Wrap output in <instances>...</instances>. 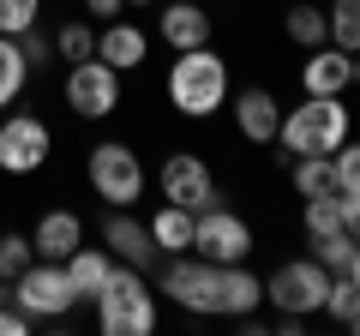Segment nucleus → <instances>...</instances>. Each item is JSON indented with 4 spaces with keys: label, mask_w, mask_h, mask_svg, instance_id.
Instances as JSON below:
<instances>
[{
    "label": "nucleus",
    "mask_w": 360,
    "mask_h": 336,
    "mask_svg": "<svg viewBox=\"0 0 360 336\" xmlns=\"http://www.w3.org/2000/svg\"><path fill=\"white\" fill-rule=\"evenodd\" d=\"M168 103L186 120H210L222 103H229V60L205 49H180L174 66H168Z\"/></svg>",
    "instance_id": "f257e3e1"
},
{
    "label": "nucleus",
    "mask_w": 360,
    "mask_h": 336,
    "mask_svg": "<svg viewBox=\"0 0 360 336\" xmlns=\"http://www.w3.org/2000/svg\"><path fill=\"white\" fill-rule=\"evenodd\" d=\"M342 138H348V103L342 96H307L276 127V144H283L276 156L283 162H295V156H330Z\"/></svg>",
    "instance_id": "f03ea898"
},
{
    "label": "nucleus",
    "mask_w": 360,
    "mask_h": 336,
    "mask_svg": "<svg viewBox=\"0 0 360 336\" xmlns=\"http://www.w3.org/2000/svg\"><path fill=\"white\" fill-rule=\"evenodd\" d=\"M96 324L108 336H150L156 330V295L144 288V271H132V264L115 259L108 288L96 295Z\"/></svg>",
    "instance_id": "7ed1b4c3"
},
{
    "label": "nucleus",
    "mask_w": 360,
    "mask_h": 336,
    "mask_svg": "<svg viewBox=\"0 0 360 336\" xmlns=\"http://www.w3.org/2000/svg\"><path fill=\"white\" fill-rule=\"evenodd\" d=\"M90 193L103 198V205H132V198H144V162L132 144H90Z\"/></svg>",
    "instance_id": "20e7f679"
},
{
    "label": "nucleus",
    "mask_w": 360,
    "mask_h": 336,
    "mask_svg": "<svg viewBox=\"0 0 360 336\" xmlns=\"http://www.w3.org/2000/svg\"><path fill=\"white\" fill-rule=\"evenodd\" d=\"M324 295H330V271H324L319 259H295V264H283V271L264 283V300L276 312H295V318L324 312Z\"/></svg>",
    "instance_id": "39448f33"
},
{
    "label": "nucleus",
    "mask_w": 360,
    "mask_h": 336,
    "mask_svg": "<svg viewBox=\"0 0 360 336\" xmlns=\"http://www.w3.org/2000/svg\"><path fill=\"white\" fill-rule=\"evenodd\" d=\"M66 108L72 115H84V120H108L120 108V72L108 60H72L66 66Z\"/></svg>",
    "instance_id": "423d86ee"
},
{
    "label": "nucleus",
    "mask_w": 360,
    "mask_h": 336,
    "mask_svg": "<svg viewBox=\"0 0 360 336\" xmlns=\"http://www.w3.org/2000/svg\"><path fill=\"white\" fill-rule=\"evenodd\" d=\"M13 306H25L30 318H66V312L78 306L72 283H66V264L37 259L25 276H13Z\"/></svg>",
    "instance_id": "0eeeda50"
},
{
    "label": "nucleus",
    "mask_w": 360,
    "mask_h": 336,
    "mask_svg": "<svg viewBox=\"0 0 360 336\" xmlns=\"http://www.w3.org/2000/svg\"><path fill=\"white\" fill-rule=\"evenodd\" d=\"M193 252L210 259V264H246L252 259V228H246L234 210L210 205V210L193 217Z\"/></svg>",
    "instance_id": "6e6552de"
},
{
    "label": "nucleus",
    "mask_w": 360,
    "mask_h": 336,
    "mask_svg": "<svg viewBox=\"0 0 360 336\" xmlns=\"http://www.w3.org/2000/svg\"><path fill=\"white\" fill-rule=\"evenodd\" d=\"M162 198L168 205H180V210H210V205H222L217 198V181H210V162L205 156H193V150H174L162 162Z\"/></svg>",
    "instance_id": "1a4fd4ad"
},
{
    "label": "nucleus",
    "mask_w": 360,
    "mask_h": 336,
    "mask_svg": "<svg viewBox=\"0 0 360 336\" xmlns=\"http://www.w3.org/2000/svg\"><path fill=\"white\" fill-rule=\"evenodd\" d=\"M49 150H54V138L37 115H6L0 120V168L6 174H37L49 162Z\"/></svg>",
    "instance_id": "9d476101"
},
{
    "label": "nucleus",
    "mask_w": 360,
    "mask_h": 336,
    "mask_svg": "<svg viewBox=\"0 0 360 336\" xmlns=\"http://www.w3.org/2000/svg\"><path fill=\"white\" fill-rule=\"evenodd\" d=\"M354 84H360V54L336 49V42H319L300 60V91L307 96H348Z\"/></svg>",
    "instance_id": "9b49d317"
},
{
    "label": "nucleus",
    "mask_w": 360,
    "mask_h": 336,
    "mask_svg": "<svg viewBox=\"0 0 360 336\" xmlns=\"http://www.w3.org/2000/svg\"><path fill=\"white\" fill-rule=\"evenodd\" d=\"M103 246H108V259L132 264V271H156V240H150V222L127 217V205H108V210H103Z\"/></svg>",
    "instance_id": "f8f14e48"
},
{
    "label": "nucleus",
    "mask_w": 360,
    "mask_h": 336,
    "mask_svg": "<svg viewBox=\"0 0 360 336\" xmlns=\"http://www.w3.org/2000/svg\"><path fill=\"white\" fill-rule=\"evenodd\" d=\"M258 300H264V283H258L246 264H217V283H210V318L258 312Z\"/></svg>",
    "instance_id": "ddd939ff"
},
{
    "label": "nucleus",
    "mask_w": 360,
    "mask_h": 336,
    "mask_svg": "<svg viewBox=\"0 0 360 336\" xmlns=\"http://www.w3.org/2000/svg\"><path fill=\"white\" fill-rule=\"evenodd\" d=\"M229 108H234V127H240V138H252V144H276L283 103H276L264 84H246L240 96H229Z\"/></svg>",
    "instance_id": "4468645a"
},
{
    "label": "nucleus",
    "mask_w": 360,
    "mask_h": 336,
    "mask_svg": "<svg viewBox=\"0 0 360 336\" xmlns=\"http://www.w3.org/2000/svg\"><path fill=\"white\" fill-rule=\"evenodd\" d=\"M156 37H162L174 54H180V49H205V42H210V13H205V0H174V6H162Z\"/></svg>",
    "instance_id": "2eb2a0df"
},
{
    "label": "nucleus",
    "mask_w": 360,
    "mask_h": 336,
    "mask_svg": "<svg viewBox=\"0 0 360 336\" xmlns=\"http://www.w3.org/2000/svg\"><path fill=\"white\" fill-rule=\"evenodd\" d=\"M144 49H150V37H144L139 25H127V18H108V25L96 30V60H108L115 72L144 66Z\"/></svg>",
    "instance_id": "dca6fc26"
},
{
    "label": "nucleus",
    "mask_w": 360,
    "mask_h": 336,
    "mask_svg": "<svg viewBox=\"0 0 360 336\" xmlns=\"http://www.w3.org/2000/svg\"><path fill=\"white\" fill-rule=\"evenodd\" d=\"M30 246H37V259H54V264H60L66 252L84 246V222H78L72 210H49V217L37 222V234H30Z\"/></svg>",
    "instance_id": "f3484780"
},
{
    "label": "nucleus",
    "mask_w": 360,
    "mask_h": 336,
    "mask_svg": "<svg viewBox=\"0 0 360 336\" xmlns=\"http://www.w3.org/2000/svg\"><path fill=\"white\" fill-rule=\"evenodd\" d=\"M66 283H72V295L78 300H96L108 288V271H115V259L108 252H96V246H78V252H66Z\"/></svg>",
    "instance_id": "a211bd4d"
},
{
    "label": "nucleus",
    "mask_w": 360,
    "mask_h": 336,
    "mask_svg": "<svg viewBox=\"0 0 360 336\" xmlns=\"http://www.w3.org/2000/svg\"><path fill=\"white\" fill-rule=\"evenodd\" d=\"M150 240L162 259H174V252H193V210H180V205H162L150 217Z\"/></svg>",
    "instance_id": "6ab92c4d"
},
{
    "label": "nucleus",
    "mask_w": 360,
    "mask_h": 336,
    "mask_svg": "<svg viewBox=\"0 0 360 336\" xmlns=\"http://www.w3.org/2000/svg\"><path fill=\"white\" fill-rule=\"evenodd\" d=\"M283 30H288V42H300V49L330 42V18H324V6H288V13H283Z\"/></svg>",
    "instance_id": "aec40b11"
},
{
    "label": "nucleus",
    "mask_w": 360,
    "mask_h": 336,
    "mask_svg": "<svg viewBox=\"0 0 360 336\" xmlns=\"http://www.w3.org/2000/svg\"><path fill=\"white\" fill-rule=\"evenodd\" d=\"M30 84V66H25V49L18 37H0V108H13L18 91Z\"/></svg>",
    "instance_id": "412c9836"
},
{
    "label": "nucleus",
    "mask_w": 360,
    "mask_h": 336,
    "mask_svg": "<svg viewBox=\"0 0 360 336\" xmlns=\"http://www.w3.org/2000/svg\"><path fill=\"white\" fill-rule=\"evenodd\" d=\"M288 174H295V193H300V198L336 193V168H330V156H295V162H288Z\"/></svg>",
    "instance_id": "4be33fe9"
},
{
    "label": "nucleus",
    "mask_w": 360,
    "mask_h": 336,
    "mask_svg": "<svg viewBox=\"0 0 360 336\" xmlns=\"http://www.w3.org/2000/svg\"><path fill=\"white\" fill-rule=\"evenodd\" d=\"M324 318L342 324V330H354V318H360V283H354V276H330V295H324Z\"/></svg>",
    "instance_id": "5701e85b"
},
{
    "label": "nucleus",
    "mask_w": 360,
    "mask_h": 336,
    "mask_svg": "<svg viewBox=\"0 0 360 336\" xmlns=\"http://www.w3.org/2000/svg\"><path fill=\"white\" fill-rule=\"evenodd\" d=\"M324 18H330V42H336V49L360 54V0H330Z\"/></svg>",
    "instance_id": "b1692460"
},
{
    "label": "nucleus",
    "mask_w": 360,
    "mask_h": 336,
    "mask_svg": "<svg viewBox=\"0 0 360 336\" xmlns=\"http://www.w3.org/2000/svg\"><path fill=\"white\" fill-rule=\"evenodd\" d=\"M300 222H307V234H336L342 228V193L300 198Z\"/></svg>",
    "instance_id": "393cba45"
},
{
    "label": "nucleus",
    "mask_w": 360,
    "mask_h": 336,
    "mask_svg": "<svg viewBox=\"0 0 360 336\" xmlns=\"http://www.w3.org/2000/svg\"><path fill=\"white\" fill-rule=\"evenodd\" d=\"M312 259H319L330 276H342L348 259H354V234H348V228H336V234H312Z\"/></svg>",
    "instance_id": "a878e982"
},
{
    "label": "nucleus",
    "mask_w": 360,
    "mask_h": 336,
    "mask_svg": "<svg viewBox=\"0 0 360 336\" xmlns=\"http://www.w3.org/2000/svg\"><path fill=\"white\" fill-rule=\"evenodd\" d=\"M30 264H37V246H30V234H0V283L25 276Z\"/></svg>",
    "instance_id": "bb28decb"
},
{
    "label": "nucleus",
    "mask_w": 360,
    "mask_h": 336,
    "mask_svg": "<svg viewBox=\"0 0 360 336\" xmlns=\"http://www.w3.org/2000/svg\"><path fill=\"white\" fill-rule=\"evenodd\" d=\"M330 168H336V193H360V138H342L330 150Z\"/></svg>",
    "instance_id": "cd10ccee"
},
{
    "label": "nucleus",
    "mask_w": 360,
    "mask_h": 336,
    "mask_svg": "<svg viewBox=\"0 0 360 336\" xmlns=\"http://www.w3.org/2000/svg\"><path fill=\"white\" fill-rule=\"evenodd\" d=\"M54 54H60L66 66H72V60H90V54H96V30H90V25H60Z\"/></svg>",
    "instance_id": "c85d7f7f"
},
{
    "label": "nucleus",
    "mask_w": 360,
    "mask_h": 336,
    "mask_svg": "<svg viewBox=\"0 0 360 336\" xmlns=\"http://www.w3.org/2000/svg\"><path fill=\"white\" fill-rule=\"evenodd\" d=\"M42 0H0V37H25L30 25H37Z\"/></svg>",
    "instance_id": "c756f323"
},
{
    "label": "nucleus",
    "mask_w": 360,
    "mask_h": 336,
    "mask_svg": "<svg viewBox=\"0 0 360 336\" xmlns=\"http://www.w3.org/2000/svg\"><path fill=\"white\" fill-rule=\"evenodd\" d=\"M18 49H25V66H30V72H42V66L54 60V37H42L37 25H30L25 37H18Z\"/></svg>",
    "instance_id": "7c9ffc66"
},
{
    "label": "nucleus",
    "mask_w": 360,
    "mask_h": 336,
    "mask_svg": "<svg viewBox=\"0 0 360 336\" xmlns=\"http://www.w3.org/2000/svg\"><path fill=\"white\" fill-rule=\"evenodd\" d=\"M30 330V312L25 306H0V336H25Z\"/></svg>",
    "instance_id": "2f4dec72"
},
{
    "label": "nucleus",
    "mask_w": 360,
    "mask_h": 336,
    "mask_svg": "<svg viewBox=\"0 0 360 336\" xmlns=\"http://www.w3.org/2000/svg\"><path fill=\"white\" fill-rule=\"evenodd\" d=\"M342 228L360 240V193H342Z\"/></svg>",
    "instance_id": "473e14b6"
},
{
    "label": "nucleus",
    "mask_w": 360,
    "mask_h": 336,
    "mask_svg": "<svg viewBox=\"0 0 360 336\" xmlns=\"http://www.w3.org/2000/svg\"><path fill=\"white\" fill-rule=\"evenodd\" d=\"M120 6H127V0H84V13L103 18V25H108V18H120Z\"/></svg>",
    "instance_id": "72a5a7b5"
},
{
    "label": "nucleus",
    "mask_w": 360,
    "mask_h": 336,
    "mask_svg": "<svg viewBox=\"0 0 360 336\" xmlns=\"http://www.w3.org/2000/svg\"><path fill=\"white\" fill-rule=\"evenodd\" d=\"M342 276H354V283H360V240H354V259H348V271Z\"/></svg>",
    "instance_id": "f704fd0d"
},
{
    "label": "nucleus",
    "mask_w": 360,
    "mask_h": 336,
    "mask_svg": "<svg viewBox=\"0 0 360 336\" xmlns=\"http://www.w3.org/2000/svg\"><path fill=\"white\" fill-rule=\"evenodd\" d=\"M6 300H13V288H6V283H0V306H6Z\"/></svg>",
    "instance_id": "c9c22d12"
},
{
    "label": "nucleus",
    "mask_w": 360,
    "mask_h": 336,
    "mask_svg": "<svg viewBox=\"0 0 360 336\" xmlns=\"http://www.w3.org/2000/svg\"><path fill=\"white\" fill-rule=\"evenodd\" d=\"M127 6H156V0H127Z\"/></svg>",
    "instance_id": "e433bc0d"
},
{
    "label": "nucleus",
    "mask_w": 360,
    "mask_h": 336,
    "mask_svg": "<svg viewBox=\"0 0 360 336\" xmlns=\"http://www.w3.org/2000/svg\"><path fill=\"white\" fill-rule=\"evenodd\" d=\"M354 330H360V318H354Z\"/></svg>",
    "instance_id": "4c0bfd02"
}]
</instances>
